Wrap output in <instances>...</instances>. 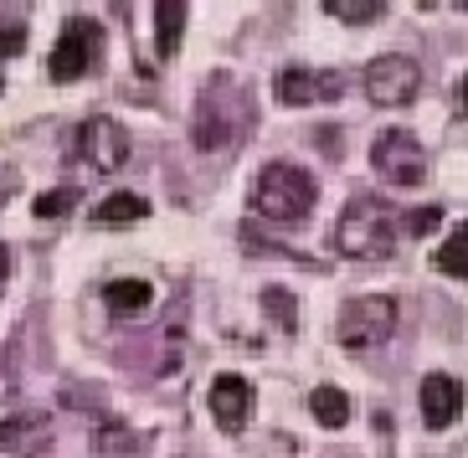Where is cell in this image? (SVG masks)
<instances>
[{
  "label": "cell",
  "mask_w": 468,
  "mask_h": 458,
  "mask_svg": "<svg viewBox=\"0 0 468 458\" xmlns=\"http://www.w3.org/2000/svg\"><path fill=\"white\" fill-rule=\"evenodd\" d=\"M314 201H319V181L303 165H293V160L262 165V176L252 181V211H258L262 222L293 227L314 211Z\"/></svg>",
  "instance_id": "cell-1"
},
{
  "label": "cell",
  "mask_w": 468,
  "mask_h": 458,
  "mask_svg": "<svg viewBox=\"0 0 468 458\" xmlns=\"http://www.w3.org/2000/svg\"><path fill=\"white\" fill-rule=\"evenodd\" d=\"M335 248H340L345 258H360V263L386 258V252L397 248L391 207H381L376 196H356V201L340 211V222H335Z\"/></svg>",
  "instance_id": "cell-2"
},
{
  "label": "cell",
  "mask_w": 468,
  "mask_h": 458,
  "mask_svg": "<svg viewBox=\"0 0 468 458\" xmlns=\"http://www.w3.org/2000/svg\"><path fill=\"white\" fill-rule=\"evenodd\" d=\"M397 330V299L391 293H360L340 309V346L345 350H371L386 346Z\"/></svg>",
  "instance_id": "cell-3"
},
{
  "label": "cell",
  "mask_w": 468,
  "mask_h": 458,
  "mask_svg": "<svg viewBox=\"0 0 468 458\" xmlns=\"http://www.w3.org/2000/svg\"><path fill=\"white\" fill-rule=\"evenodd\" d=\"M371 165L386 186L397 191H412V186L427 181V150L412 129H386L381 139L371 144Z\"/></svg>",
  "instance_id": "cell-4"
},
{
  "label": "cell",
  "mask_w": 468,
  "mask_h": 458,
  "mask_svg": "<svg viewBox=\"0 0 468 458\" xmlns=\"http://www.w3.org/2000/svg\"><path fill=\"white\" fill-rule=\"evenodd\" d=\"M98 62H103V27L88 21V16H72L68 27H62V37H57V52L47 62V72H52L57 83H78Z\"/></svg>",
  "instance_id": "cell-5"
},
{
  "label": "cell",
  "mask_w": 468,
  "mask_h": 458,
  "mask_svg": "<svg viewBox=\"0 0 468 458\" xmlns=\"http://www.w3.org/2000/svg\"><path fill=\"white\" fill-rule=\"evenodd\" d=\"M417 88H422V68L407 52H386L366 62V98L381 103V109H407Z\"/></svg>",
  "instance_id": "cell-6"
},
{
  "label": "cell",
  "mask_w": 468,
  "mask_h": 458,
  "mask_svg": "<svg viewBox=\"0 0 468 458\" xmlns=\"http://www.w3.org/2000/svg\"><path fill=\"white\" fill-rule=\"evenodd\" d=\"M278 103L309 109V103H335L345 93V72H314V68H283L278 72Z\"/></svg>",
  "instance_id": "cell-7"
},
{
  "label": "cell",
  "mask_w": 468,
  "mask_h": 458,
  "mask_svg": "<svg viewBox=\"0 0 468 458\" xmlns=\"http://www.w3.org/2000/svg\"><path fill=\"white\" fill-rule=\"evenodd\" d=\"M78 154L93 170H119L129 160V129L119 119H88L78 129Z\"/></svg>",
  "instance_id": "cell-8"
},
{
  "label": "cell",
  "mask_w": 468,
  "mask_h": 458,
  "mask_svg": "<svg viewBox=\"0 0 468 458\" xmlns=\"http://www.w3.org/2000/svg\"><path fill=\"white\" fill-rule=\"evenodd\" d=\"M417 402H422V417H427V428H453V417L463 412V381L458 376H422V391H417Z\"/></svg>",
  "instance_id": "cell-9"
},
{
  "label": "cell",
  "mask_w": 468,
  "mask_h": 458,
  "mask_svg": "<svg viewBox=\"0 0 468 458\" xmlns=\"http://www.w3.org/2000/svg\"><path fill=\"white\" fill-rule=\"evenodd\" d=\"M248 407H252V387L242 381V376L221 371L217 381H211V417H217L221 432H242L248 428Z\"/></svg>",
  "instance_id": "cell-10"
},
{
  "label": "cell",
  "mask_w": 468,
  "mask_h": 458,
  "mask_svg": "<svg viewBox=\"0 0 468 458\" xmlns=\"http://www.w3.org/2000/svg\"><path fill=\"white\" fill-rule=\"evenodd\" d=\"M47 443H52V417L47 412H21L0 422V448L16 458H37Z\"/></svg>",
  "instance_id": "cell-11"
},
{
  "label": "cell",
  "mask_w": 468,
  "mask_h": 458,
  "mask_svg": "<svg viewBox=\"0 0 468 458\" xmlns=\"http://www.w3.org/2000/svg\"><path fill=\"white\" fill-rule=\"evenodd\" d=\"M191 139L201 144V150H227V144H237V119H227V113H217V98H201V113H196V129Z\"/></svg>",
  "instance_id": "cell-12"
},
{
  "label": "cell",
  "mask_w": 468,
  "mask_h": 458,
  "mask_svg": "<svg viewBox=\"0 0 468 458\" xmlns=\"http://www.w3.org/2000/svg\"><path fill=\"white\" fill-rule=\"evenodd\" d=\"M180 37H186V0H154V42H160V57H176Z\"/></svg>",
  "instance_id": "cell-13"
},
{
  "label": "cell",
  "mask_w": 468,
  "mask_h": 458,
  "mask_svg": "<svg viewBox=\"0 0 468 458\" xmlns=\"http://www.w3.org/2000/svg\"><path fill=\"white\" fill-rule=\"evenodd\" d=\"M150 299H154V289L144 278H113L109 289H103V304H109L113 314H144Z\"/></svg>",
  "instance_id": "cell-14"
},
{
  "label": "cell",
  "mask_w": 468,
  "mask_h": 458,
  "mask_svg": "<svg viewBox=\"0 0 468 458\" xmlns=\"http://www.w3.org/2000/svg\"><path fill=\"white\" fill-rule=\"evenodd\" d=\"M144 196H134V191H113L109 201H98V211H93V222L98 227H129V222H139L144 217Z\"/></svg>",
  "instance_id": "cell-15"
},
{
  "label": "cell",
  "mask_w": 468,
  "mask_h": 458,
  "mask_svg": "<svg viewBox=\"0 0 468 458\" xmlns=\"http://www.w3.org/2000/svg\"><path fill=\"white\" fill-rule=\"evenodd\" d=\"M309 412L319 417V428H345V417H350V397L340 387H314L309 391Z\"/></svg>",
  "instance_id": "cell-16"
},
{
  "label": "cell",
  "mask_w": 468,
  "mask_h": 458,
  "mask_svg": "<svg viewBox=\"0 0 468 458\" xmlns=\"http://www.w3.org/2000/svg\"><path fill=\"white\" fill-rule=\"evenodd\" d=\"M438 268L448 278H468V222H458L453 232H448V242H442V252H438Z\"/></svg>",
  "instance_id": "cell-17"
},
{
  "label": "cell",
  "mask_w": 468,
  "mask_h": 458,
  "mask_svg": "<svg viewBox=\"0 0 468 458\" xmlns=\"http://www.w3.org/2000/svg\"><path fill=\"white\" fill-rule=\"evenodd\" d=\"M330 5V16H340V21H350V27H360V21H371L376 11H381L386 0H324Z\"/></svg>",
  "instance_id": "cell-18"
},
{
  "label": "cell",
  "mask_w": 468,
  "mask_h": 458,
  "mask_svg": "<svg viewBox=\"0 0 468 458\" xmlns=\"http://www.w3.org/2000/svg\"><path fill=\"white\" fill-rule=\"evenodd\" d=\"M72 207H78V191H72V186H62V191H47V196H37V217H47V222H57V217H68Z\"/></svg>",
  "instance_id": "cell-19"
},
{
  "label": "cell",
  "mask_w": 468,
  "mask_h": 458,
  "mask_svg": "<svg viewBox=\"0 0 468 458\" xmlns=\"http://www.w3.org/2000/svg\"><path fill=\"white\" fill-rule=\"evenodd\" d=\"M262 304H268V314H273L283 330H293V320H299V314H293V293L289 289H262Z\"/></svg>",
  "instance_id": "cell-20"
},
{
  "label": "cell",
  "mask_w": 468,
  "mask_h": 458,
  "mask_svg": "<svg viewBox=\"0 0 468 458\" xmlns=\"http://www.w3.org/2000/svg\"><path fill=\"white\" fill-rule=\"evenodd\" d=\"M401 227H407V237H427V232H438V227H442V207H412Z\"/></svg>",
  "instance_id": "cell-21"
},
{
  "label": "cell",
  "mask_w": 468,
  "mask_h": 458,
  "mask_svg": "<svg viewBox=\"0 0 468 458\" xmlns=\"http://www.w3.org/2000/svg\"><path fill=\"white\" fill-rule=\"evenodd\" d=\"M21 47H27V27L16 16H0V57H16Z\"/></svg>",
  "instance_id": "cell-22"
},
{
  "label": "cell",
  "mask_w": 468,
  "mask_h": 458,
  "mask_svg": "<svg viewBox=\"0 0 468 458\" xmlns=\"http://www.w3.org/2000/svg\"><path fill=\"white\" fill-rule=\"evenodd\" d=\"M11 268H16V258H11V248H5V242H0V283H5V278H11Z\"/></svg>",
  "instance_id": "cell-23"
},
{
  "label": "cell",
  "mask_w": 468,
  "mask_h": 458,
  "mask_svg": "<svg viewBox=\"0 0 468 458\" xmlns=\"http://www.w3.org/2000/svg\"><path fill=\"white\" fill-rule=\"evenodd\" d=\"M458 103H463V113H468V72H463V83H458Z\"/></svg>",
  "instance_id": "cell-24"
},
{
  "label": "cell",
  "mask_w": 468,
  "mask_h": 458,
  "mask_svg": "<svg viewBox=\"0 0 468 458\" xmlns=\"http://www.w3.org/2000/svg\"><path fill=\"white\" fill-rule=\"evenodd\" d=\"M417 5H432V0H417Z\"/></svg>",
  "instance_id": "cell-25"
},
{
  "label": "cell",
  "mask_w": 468,
  "mask_h": 458,
  "mask_svg": "<svg viewBox=\"0 0 468 458\" xmlns=\"http://www.w3.org/2000/svg\"><path fill=\"white\" fill-rule=\"evenodd\" d=\"M0 397H5V381H0Z\"/></svg>",
  "instance_id": "cell-26"
},
{
  "label": "cell",
  "mask_w": 468,
  "mask_h": 458,
  "mask_svg": "<svg viewBox=\"0 0 468 458\" xmlns=\"http://www.w3.org/2000/svg\"><path fill=\"white\" fill-rule=\"evenodd\" d=\"M458 5H463V11H468V0H458Z\"/></svg>",
  "instance_id": "cell-27"
}]
</instances>
